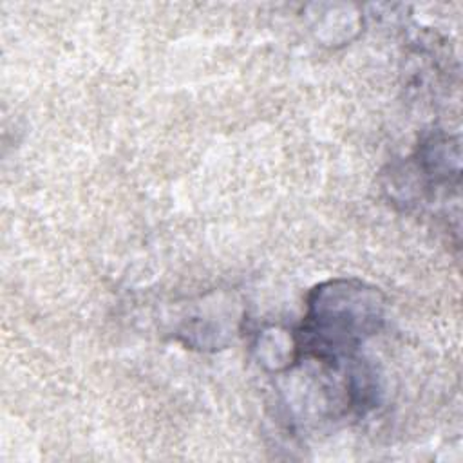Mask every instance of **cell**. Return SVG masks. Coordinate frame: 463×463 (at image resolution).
Masks as SVG:
<instances>
[{"mask_svg": "<svg viewBox=\"0 0 463 463\" xmlns=\"http://www.w3.org/2000/svg\"><path fill=\"white\" fill-rule=\"evenodd\" d=\"M382 324L383 297L376 288L356 279L324 282L311 289L307 313L295 333L297 362L304 358L340 369Z\"/></svg>", "mask_w": 463, "mask_h": 463, "instance_id": "6da1fadb", "label": "cell"}]
</instances>
